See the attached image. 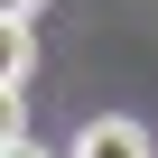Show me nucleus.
<instances>
[{
	"mask_svg": "<svg viewBox=\"0 0 158 158\" xmlns=\"http://www.w3.org/2000/svg\"><path fill=\"white\" fill-rule=\"evenodd\" d=\"M74 158H149V130L139 121H84L74 130Z\"/></svg>",
	"mask_w": 158,
	"mask_h": 158,
	"instance_id": "nucleus-1",
	"label": "nucleus"
},
{
	"mask_svg": "<svg viewBox=\"0 0 158 158\" xmlns=\"http://www.w3.org/2000/svg\"><path fill=\"white\" fill-rule=\"evenodd\" d=\"M0 65H10V84H28V65H37V37H28V19H10V28H0Z\"/></svg>",
	"mask_w": 158,
	"mask_h": 158,
	"instance_id": "nucleus-2",
	"label": "nucleus"
},
{
	"mask_svg": "<svg viewBox=\"0 0 158 158\" xmlns=\"http://www.w3.org/2000/svg\"><path fill=\"white\" fill-rule=\"evenodd\" d=\"M10 158H47V149H37V139H10Z\"/></svg>",
	"mask_w": 158,
	"mask_h": 158,
	"instance_id": "nucleus-4",
	"label": "nucleus"
},
{
	"mask_svg": "<svg viewBox=\"0 0 158 158\" xmlns=\"http://www.w3.org/2000/svg\"><path fill=\"white\" fill-rule=\"evenodd\" d=\"M0 19H37V0H0Z\"/></svg>",
	"mask_w": 158,
	"mask_h": 158,
	"instance_id": "nucleus-3",
	"label": "nucleus"
}]
</instances>
